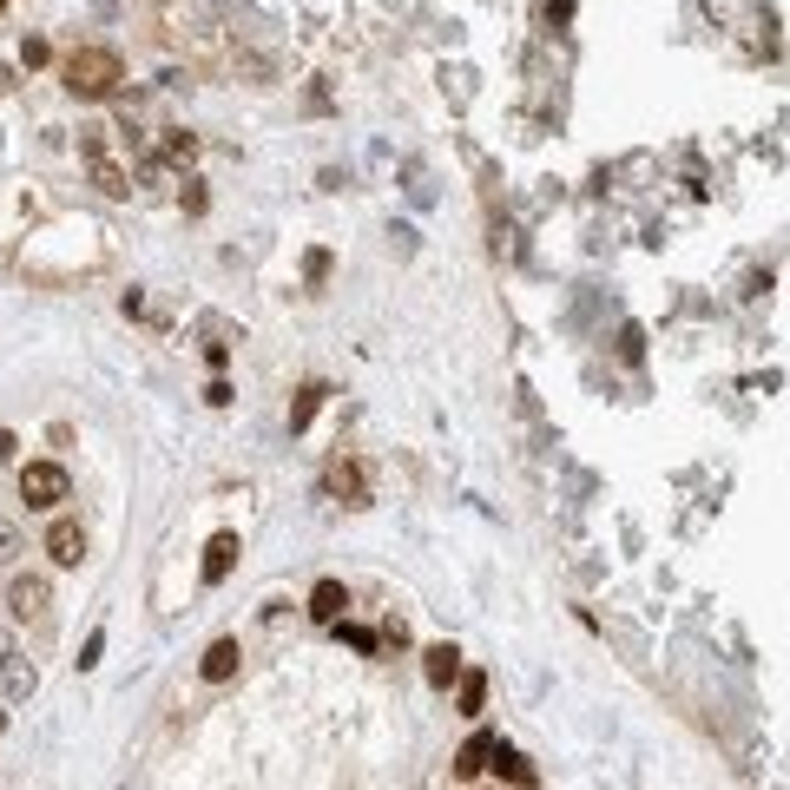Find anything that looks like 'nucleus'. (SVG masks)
Segmentation results:
<instances>
[{
  "label": "nucleus",
  "mask_w": 790,
  "mask_h": 790,
  "mask_svg": "<svg viewBox=\"0 0 790 790\" xmlns=\"http://www.w3.org/2000/svg\"><path fill=\"white\" fill-rule=\"evenodd\" d=\"M330 626L343 632V646H349V652H363V659L382 646V632H369V626H349V619H330Z\"/></svg>",
  "instance_id": "dca6fc26"
},
{
  "label": "nucleus",
  "mask_w": 790,
  "mask_h": 790,
  "mask_svg": "<svg viewBox=\"0 0 790 790\" xmlns=\"http://www.w3.org/2000/svg\"><path fill=\"white\" fill-rule=\"evenodd\" d=\"M619 356H626V363H639V356H646V343H639V330H626V336H619Z\"/></svg>",
  "instance_id": "b1692460"
},
{
  "label": "nucleus",
  "mask_w": 790,
  "mask_h": 790,
  "mask_svg": "<svg viewBox=\"0 0 790 790\" xmlns=\"http://www.w3.org/2000/svg\"><path fill=\"white\" fill-rule=\"evenodd\" d=\"M0 7H7V0H0Z\"/></svg>",
  "instance_id": "bb28decb"
},
{
  "label": "nucleus",
  "mask_w": 790,
  "mask_h": 790,
  "mask_svg": "<svg viewBox=\"0 0 790 790\" xmlns=\"http://www.w3.org/2000/svg\"><path fill=\"white\" fill-rule=\"evenodd\" d=\"M323 494H336L343 507H369V481H363L356 461H330V468H323Z\"/></svg>",
  "instance_id": "20e7f679"
},
{
  "label": "nucleus",
  "mask_w": 790,
  "mask_h": 790,
  "mask_svg": "<svg viewBox=\"0 0 790 790\" xmlns=\"http://www.w3.org/2000/svg\"><path fill=\"white\" fill-rule=\"evenodd\" d=\"M93 185H99V191H106V198H126V191H132V178H126V172H119V165H112V158H106V152H99V158H93Z\"/></svg>",
  "instance_id": "4468645a"
},
{
  "label": "nucleus",
  "mask_w": 790,
  "mask_h": 790,
  "mask_svg": "<svg viewBox=\"0 0 790 790\" xmlns=\"http://www.w3.org/2000/svg\"><path fill=\"white\" fill-rule=\"evenodd\" d=\"M60 79H66L73 99H112L119 86H126V60H119L112 47H73L66 66H60Z\"/></svg>",
  "instance_id": "f257e3e1"
},
{
  "label": "nucleus",
  "mask_w": 790,
  "mask_h": 790,
  "mask_svg": "<svg viewBox=\"0 0 790 790\" xmlns=\"http://www.w3.org/2000/svg\"><path fill=\"white\" fill-rule=\"evenodd\" d=\"M165 158H172V165H191V158H198V139H191V132H172V139H165Z\"/></svg>",
  "instance_id": "f3484780"
},
{
  "label": "nucleus",
  "mask_w": 790,
  "mask_h": 790,
  "mask_svg": "<svg viewBox=\"0 0 790 790\" xmlns=\"http://www.w3.org/2000/svg\"><path fill=\"white\" fill-rule=\"evenodd\" d=\"M7 652H14V639H7V626H0V659H7Z\"/></svg>",
  "instance_id": "393cba45"
},
{
  "label": "nucleus",
  "mask_w": 790,
  "mask_h": 790,
  "mask_svg": "<svg viewBox=\"0 0 790 790\" xmlns=\"http://www.w3.org/2000/svg\"><path fill=\"white\" fill-rule=\"evenodd\" d=\"M47 553H53V567H79V560H86V527L79 521H53L47 527Z\"/></svg>",
  "instance_id": "39448f33"
},
{
  "label": "nucleus",
  "mask_w": 790,
  "mask_h": 790,
  "mask_svg": "<svg viewBox=\"0 0 790 790\" xmlns=\"http://www.w3.org/2000/svg\"><path fill=\"white\" fill-rule=\"evenodd\" d=\"M66 494H73V481H66L60 461H27L20 468V501L27 507H60Z\"/></svg>",
  "instance_id": "f03ea898"
},
{
  "label": "nucleus",
  "mask_w": 790,
  "mask_h": 790,
  "mask_svg": "<svg viewBox=\"0 0 790 790\" xmlns=\"http://www.w3.org/2000/svg\"><path fill=\"white\" fill-rule=\"evenodd\" d=\"M323 395H330V389H323V382H310V389L297 395V409H290V435H303V428H310V415L323 409Z\"/></svg>",
  "instance_id": "2eb2a0df"
},
{
  "label": "nucleus",
  "mask_w": 790,
  "mask_h": 790,
  "mask_svg": "<svg viewBox=\"0 0 790 790\" xmlns=\"http://www.w3.org/2000/svg\"><path fill=\"white\" fill-rule=\"evenodd\" d=\"M488 771H501L507 784H521V790H534V784H540V771H534V764L521 758V751H507L501 738H494V758H488Z\"/></svg>",
  "instance_id": "1a4fd4ad"
},
{
  "label": "nucleus",
  "mask_w": 790,
  "mask_h": 790,
  "mask_svg": "<svg viewBox=\"0 0 790 790\" xmlns=\"http://www.w3.org/2000/svg\"><path fill=\"white\" fill-rule=\"evenodd\" d=\"M237 534H211V547H205V586H218V580H231V567H237Z\"/></svg>",
  "instance_id": "0eeeda50"
},
{
  "label": "nucleus",
  "mask_w": 790,
  "mask_h": 790,
  "mask_svg": "<svg viewBox=\"0 0 790 790\" xmlns=\"http://www.w3.org/2000/svg\"><path fill=\"white\" fill-rule=\"evenodd\" d=\"M99 652H106V632H93V639L79 646V672H93V665H99Z\"/></svg>",
  "instance_id": "aec40b11"
},
{
  "label": "nucleus",
  "mask_w": 790,
  "mask_h": 790,
  "mask_svg": "<svg viewBox=\"0 0 790 790\" xmlns=\"http://www.w3.org/2000/svg\"><path fill=\"white\" fill-rule=\"evenodd\" d=\"M53 600L47 573H14V586H7V606H14V619H40Z\"/></svg>",
  "instance_id": "7ed1b4c3"
},
{
  "label": "nucleus",
  "mask_w": 790,
  "mask_h": 790,
  "mask_svg": "<svg viewBox=\"0 0 790 790\" xmlns=\"http://www.w3.org/2000/svg\"><path fill=\"white\" fill-rule=\"evenodd\" d=\"M488 758H494V738H488V731H474V738L455 751V777H461V784H474V777H488Z\"/></svg>",
  "instance_id": "423d86ee"
},
{
  "label": "nucleus",
  "mask_w": 790,
  "mask_h": 790,
  "mask_svg": "<svg viewBox=\"0 0 790 790\" xmlns=\"http://www.w3.org/2000/svg\"><path fill=\"white\" fill-rule=\"evenodd\" d=\"M33 685H40V672H33L20 652H7V659H0V692L7 698H33Z\"/></svg>",
  "instance_id": "9b49d317"
},
{
  "label": "nucleus",
  "mask_w": 790,
  "mask_h": 790,
  "mask_svg": "<svg viewBox=\"0 0 790 790\" xmlns=\"http://www.w3.org/2000/svg\"><path fill=\"white\" fill-rule=\"evenodd\" d=\"M47 60H53L47 40H27V47H20V66H47Z\"/></svg>",
  "instance_id": "4be33fe9"
},
{
  "label": "nucleus",
  "mask_w": 790,
  "mask_h": 790,
  "mask_svg": "<svg viewBox=\"0 0 790 790\" xmlns=\"http://www.w3.org/2000/svg\"><path fill=\"white\" fill-rule=\"evenodd\" d=\"M455 705H461V718H481V705H488V672H461Z\"/></svg>",
  "instance_id": "ddd939ff"
},
{
  "label": "nucleus",
  "mask_w": 790,
  "mask_h": 790,
  "mask_svg": "<svg viewBox=\"0 0 790 790\" xmlns=\"http://www.w3.org/2000/svg\"><path fill=\"white\" fill-rule=\"evenodd\" d=\"M303 277H310V284H323V277H330V251H310V257H303Z\"/></svg>",
  "instance_id": "6ab92c4d"
},
{
  "label": "nucleus",
  "mask_w": 790,
  "mask_h": 790,
  "mask_svg": "<svg viewBox=\"0 0 790 790\" xmlns=\"http://www.w3.org/2000/svg\"><path fill=\"white\" fill-rule=\"evenodd\" d=\"M205 402H211V409H224V402H231V382L211 376V382H205Z\"/></svg>",
  "instance_id": "5701e85b"
},
{
  "label": "nucleus",
  "mask_w": 790,
  "mask_h": 790,
  "mask_svg": "<svg viewBox=\"0 0 790 790\" xmlns=\"http://www.w3.org/2000/svg\"><path fill=\"white\" fill-rule=\"evenodd\" d=\"M79 152H86V158L106 152V126H86V132H79Z\"/></svg>",
  "instance_id": "412c9836"
},
{
  "label": "nucleus",
  "mask_w": 790,
  "mask_h": 790,
  "mask_svg": "<svg viewBox=\"0 0 790 790\" xmlns=\"http://www.w3.org/2000/svg\"><path fill=\"white\" fill-rule=\"evenodd\" d=\"M343 606H349V593H343V580H316V593H310V619H343Z\"/></svg>",
  "instance_id": "f8f14e48"
},
{
  "label": "nucleus",
  "mask_w": 790,
  "mask_h": 790,
  "mask_svg": "<svg viewBox=\"0 0 790 790\" xmlns=\"http://www.w3.org/2000/svg\"><path fill=\"white\" fill-rule=\"evenodd\" d=\"M422 672H428V685H435V692H448V685L461 679V652L455 646H428L422 652Z\"/></svg>",
  "instance_id": "6e6552de"
},
{
  "label": "nucleus",
  "mask_w": 790,
  "mask_h": 790,
  "mask_svg": "<svg viewBox=\"0 0 790 790\" xmlns=\"http://www.w3.org/2000/svg\"><path fill=\"white\" fill-rule=\"evenodd\" d=\"M0 731H7V705H0Z\"/></svg>",
  "instance_id": "a878e982"
},
{
  "label": "nucleus",
  "mask_w": 790,
  "mask_h": 790,
  "mask_svg": "<svg viewBox=\"0 0 790 790\" xmlns=\"http://www.w3.org/2000/svg\"><path fill=\"white\" fill-rule=\"evenodd\" d=\"M7 560H20V527L14 521H0V567H7Z\"/></svg>",
  "instance_id": "a211bd4d"
},
{
  "label": "nucleus",
  "mask_w": 790,
  "mask_h": 790,
  "mask_svg": "<svg viewBox=\"0 0 790 790\" xmlns=\"http://www.w3.org/2000/svg\"><path fill=\"white\" fill-rule=\"evenodd\" d=\"M237 665H244V646H237V639H218V646L205 652V665H198V672H205L211 685H224V679H237Z\"/></svg>",
  "instance_id": "9d476101"
}]
</instances>
